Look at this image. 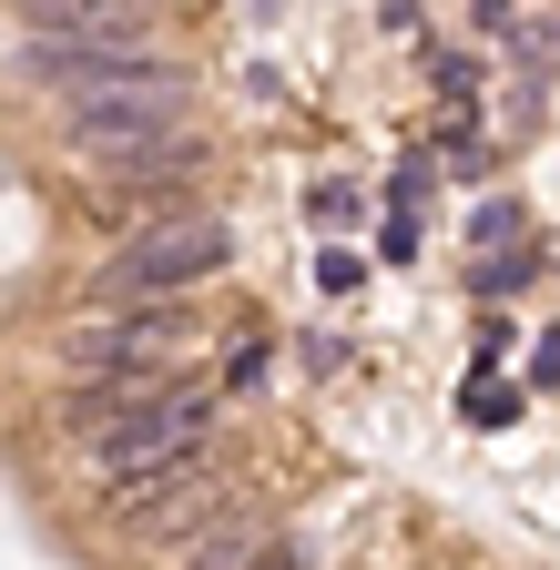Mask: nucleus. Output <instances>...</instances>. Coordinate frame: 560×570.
I'll return each instance as SVG.
<instances>
[{"label": "nucleus", "instance_id": "f257e3e1", "mask_svg": "<svg viewBox=\"0 0 560 570\" xmlns=\"http://www.w3.org/2000/svg\"><path fill=\"white\" fill-rule=\"evenodd\" d=\"M72 439H82V469L102 489H144L164 469H184L215 428V387L204 377H82L72 387Z\"/></svg>", "mask_w": 560, "mask_h": 570}, {"label": "nucleus", "instance_id": "f03ea898", "mask_svg": "<svg viewBox=\"0 0 560 570\" xmlns=\"http://www.w3.org/2000/svg\"><path fill=\"white\" fill-rule=\"evenodd\" d=\"M174 132H194V82L174 61L132 71V82H102V92H72V112H61V142H72L92 174L122 164V154H154Z\"/></svg>", "mask_w": 560, "mask_h": 570}, {"label": "nucleus", "instance_id": "7ed1b4c3", "mask_svg": "<svg viewBox=\"0 0 560 570\" xmlns=\"http://www.w3.org/2000/svg\"><path fill=\"white\" fill-rule=\"evenodd\" d=\"M225 265H235L225 214H164V225L122 235L92 285H102V296H174V285H204V275H225Z\"/></svg>", "mask_w": 560, "mask_h": 570}, {"label": "nucleus", "instance_id": "20e7f679", "mask_svg": "<svg viewBox=\"0 0 560 570\" xmlns=\"http://www.w3.org/2000/svg\"><path fill=\"white\" fill-rule=\"evenodd\" d=\"M164 356H174V316H154V296H122V316L92 306L61 326V367L72 377H154Z\"/></svg>", "mask_w": 560, "mask_h": 570}, {"label": "nucleus", "instance_id": "39448f33", "mask_svg": "<svg viewBox=\"0 0 560 570\" xmlns=\"http://www.w3.org/2000/svg\"><path fill=\"white\" fill-rule=\"evenodd\" d=\"M132 71H154L144 41H82V31H31V21H11V82L102 92V82H132Z\"/></svg>", "mask_w": 560, "mask_h": 570}, {"label": "nucleus", "instance_id": "423d86ee", "mask_svg": "<svg viewBox=\"0 0 560 570\" xmlns=\"http://www.w3.org/2000/svg\"><path fill=\"white\" fill-rule=\"evenodd\" d=\"M11 21L31 31H82V41H144L154 0H11Z\"/></svg>", "mask_w": 560, "mask_h": 570}, {"label": "nucleus", "instance_id": "0eeeda50", "mask_svg": "<svg viewBox=\"0 0 560 570\" xmlns=\"http://www.w3.org/2000/svg\"><path fill=\"white\" fill-rule=\"evenodd\" d=\"M184 174H204V142H194V132L154 142V154H122V164H102V184H112V194H164V184H184Z\"/></svg>", "mask_w": 560, "mask_h": 570}, {"label": "nucleus", "instance_id": "6e6552de", "mask_svg": "<svg viewBox=\"0 0 560 570\" xmlns=\"http://www.w3.org/2000/svg\"><path fill=\"white\" fill-rule=\"evenodd\" d=\"M174 570H265V520H225V530H194Z\"/></svg>", "mask_w": 560, "mask_h": 570}, {"label": "nucleus", "instance_id": "1a4fd4ad", "mask_svg": "<svg viewBox=\"0 0 560 570\" xmlns=\"http://www.w3.org/2000/svg\"><path fill=\"white\" fill-rule=\"evenodd\" d=\"M530 367H540V377L560 387V336H540V356H530Z\"/></svg>", "mask_w": 560, "mask_h": 570}]
</instances>
